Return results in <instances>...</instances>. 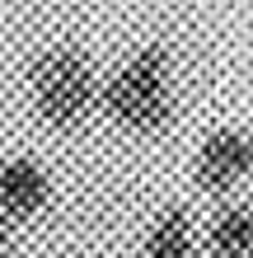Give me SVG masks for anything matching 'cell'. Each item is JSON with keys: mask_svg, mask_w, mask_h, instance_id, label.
Returning <instances> with one entry per match:
<instances>
[{"mask_svg": "<svg viewBox=\"0 0 253 258\" xmlns=\"http://www.w3.org/2000/svg\"><path fill=\"white\" fill-rule=\"evenodd\" d=\"M99 113L127 136H159L178 117L174 52L164 42H141L103 75Z\"/></svg>", "mask_w": 253, "mask_h": 258, "instance_id": "obj_1", "label": "cell"}, {"mask_svg": "<svg viewBox=\"0 0 253 258\" xmlns=\"http://www.w3.org/2000/svg\"><path fill=\"white\" fill-rule=\"evenodd\" d=\"M103 71L75 42H52L28 66V108L47 132H80L99 113Z\"/></svg>", "mask_w": 253, "mask_h": 258, "instance_id": "obj_2", "label": "cell"}, {"mask_svg": "<svg viewBox=\"0 0 253 258\" xmlns=\"http://www.w3.org/2000/svg\"><path fill=\"white\" fill-rule=\"evenodd\" d=\"M192 183L206 197H234L248 183V146L239 127H211L192 150Z\"/></svg>", "mask_w": 253, "mask_h": 258, "instance_id": "obj_3", "label": "cell"}, {"mask_svg": "<svg viewBox=\"0 0 253 258\" xmlns=\"http://www.w3.org/2000/svg\"><path fill=\"white\" fill-rule=\"evenodd\" d=\"M52 207V174L38 155L0 160V216L10 225H28Z\"/></svg>", "mask_w": 253, "mask_h": 258, "instance_id": "obj_4", "label": "cell"}, {"mask_svg": "<svg viewBox=\"0 0 253 258\" xmlns=\"http://www.w3.org/2000/svg\"><path fill=\"white\" fill-rule=\"evenodd\" d=\"M202 258H253V202L220 197L202 225Z\"/></svg>", "mask_w": 253, "mask_h": 258, "instance_id": "obj_5", "label": "cell"}, {"mask_svg": "<svg viewBox=\"0 0 253 258\" xmlns=\"http://www.w3.org/2000/svg\"><path fill=\"white\" fill-rule=\"evenodd\" d=\"M141 258H202V225L188 207H164L141 235Z\"/></svg>", "mask_w": 253, "mask_h": 258, "instance_id": "obj_6", "label": "cell"}, {"mask_svg": "<svg viewBox=\"0 0 253 258\" xmlns=\"http://www.w3.org/2000/svg\"><path fill=\"white\" fill-rule=\"evenodd\" d=\"M0 258H14V225L0 216Z\"/></svg>", "mask_w": 253, "mask_h": 258, "instance_id": "obj_7", "label": "cell"}, {"mask_svg": "<svg viewBox=\"0 0 253 258\" xmlns=\"http://www.w3.org/2000/svg\"><path fill=\"white\" fill-rule=\"evenodd\" d=\"M244 146H248V178H253V127L244 132Z\"/></svg>", "mask_w": 253, "mask_h": 258, "instance_id": "obj_8", "label": "cell"}]
</instances>
